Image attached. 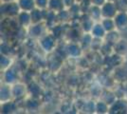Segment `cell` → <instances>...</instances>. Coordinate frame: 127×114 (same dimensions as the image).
I'll return each mask as SVG.
<instances>
[{
  "label": "cell",
  "mask_w": 127,
  "mask_h": 114,
  "mask_svg": "<svg viewBox=\"0 0 127 114\" xmlns=\"http://www.w3.org/2000/svg\"><path fill=\"white\" fill-rule=\"evenodd\" d=\"M90 33L92 34L93 37L104 39L107 32L105 31V29L103 28V26L101 25V22H96L95 24H94V26H93V28H92Z\"/></svg>",
  "instance_id": "obj_9"
},
{
  "label": "cell",
  "mask_w": 127,
  "mask_h": 114,
  "mask_svg": "<svg viewBox=\"0 0 127 114\" xmlns=\"http://www.w3.org/2000/svg\"><path fill=\"white\" fill-rule=\"evenodd\" d=\"M17 21L21 27H31L32 25L31 11H21L19 12V14L17 15Z\"/></svg>",
  "instance_id": "obj_7"
},
{
  "label": "cell",
  "mask_w": 127,
  "mask_h": 114,
  "mask_svg": "<svg viewBox=\"0 0 127 114\" xmlns=\"http://www.w3.org/2000/svg\"><path fill=\"white\" fill-rule=\"evenodd\" d=\"M12 1H17V0H2V2H12Z\"/></svg>",
  "instance_id": "obj_26"
},
{
  "label": "cell",
  "mask_w": 127,
  "mask_h": 114,
  "mask_svg": "<svg viewBox=\"0 0 127 114\" xmlns=\"http://www.w3.org/2000/svg\"><path fill=\"white\" fill-rule=\"evenodd\" d=\"M116 30L119 32L127 31V11H119L114 17Z\"/></svg>",
  "instance_id": "obj_4"
},
{
  "label": "cell",
  "mask_w": 127,
  "mask_h": 114,
  "mask_svg": "<svg viewBox=\"0 0 127 114\" xmlns=\"http://www.w3.org/2000/svg\"><path fill=\"white\" fill-rule=\"evenodd\" d=\"M96 112L98 113H106L109 112V105L103 100H100L96 103Z\"/></svg>",
  "instance_id": "obj_20"
},
{
  "label": "cell",
  "mask_w": 127,
  "mask_h": 114,
  "mask_svg": "<svg viewBox=\"0 0 127 114\" xmlns=\"http://www.w3.org/2000/svg\"><path fill=\"white\" fill-rule=\"evenodd\" d=\"M20 11H21V9L18 5L17 1L3 2V4L1 6V13L7 16H17Z\"/></svg>",
  "instance_id": "obj_2"
},
{
  "label": "cell",
  "mask_w": 127,
  "mask_h": 114,
  "mask_svg": "<svg viewBox=\"0 0 127 114\" xmlns=\"http://www.w3.org/2000/svg\"><path fill=\"white\" fill-rule=\"evenodd\" d=\"M113 50L115 53L120 56H126L127 55V40L124 38H121L119 41L113 45Z\"/></svg>",
  "instance_id": "obj_6"
},
{
  "label": "cell",
  "mask_w": 127,
  "mask_h": 114,
  "mask_svg": "<svg viewBox=\"0 0 127 114\" xmlns=\"http://www.w3.org/2000/svg\"><path fill=\"white\" fill-rule=\"evenodd\" d=\"M11 66V59L10 57L6 56V55H2L1 56V69L2 70H8Z\"/></svg>",
  "instance_id": "obj_22"
},
{
  "label": "cell",
  "mask_w": 127,
  "mask_h": 114,
  "mask_svg": "<svg viewBox=\"0 0 127 114\" xmlns=\"http://www.w3.org/2000/svg\"><path fill=\"white\" fill-rule=\"evenodd\" d=\"M30 34L34 38H40L45 34V25L42 23L32 24L30 27Z\"/></svg>",
  "instance_id": "obj_8"
},
{
  "label": "cell",
  "mask_w": 127,
  "mask_h": 114,
  "mask_svg": "<svg viewBox=\"0 0 127 114\" xmlns=\"http://www.w3.org/2000/svg\"><path fill=\"white\" fill-rule=\"evenodd\" d=\"M101 15L103 17L108 18H114L118 13V6L116 2L112 1H106L105 3L101 7Z\"/></svg>",
  "instance_id": "obj_3"
},
{
  "label": "cell",
  "mask_w": 127,
  "mask_h": 114,
  "mask_svg": "<svg viewBox=\"0 0 127 114\" xmlns=\"http://www.w3.org/2000/svg\"><path fill=\"white\" fill-rule=\"evenodd\" d=\"M11 91H12V97L19 98L24 96V94L26 92V87L25 85L20 84V83H16L11 87Z\"/></svg>",
  "instance_id": "obj_15"
},
{
  "label": "cell",
  "mask_w": 127,
  "mask_h": 114,
  "mask_svg": "<svg viewBox=\"0 0 127 114\" xmlns=\"http://www.w3.org/2000/svg\"><path fill=\"white\" fill-rule=\"evenodd\" d=\"M48 1L49 0H35L36 7L41 10H46L48 7Z\"/></svg>",
  "instance_id": "obj_23"
},
{
  "label": "cell",
  "mask_w": 127,
  "mask_h": 114,
  "mask_svg": "<svg viewBox=\"0 0 127 114\" xmlns=\"http://www.w3.org/2000/svg\"><path fill=\"white\" fill-rule=\"evenodd\" d=\"M109 113H127V102L122 99L116 100L109 106Z\"/></svg>",
  "instance_id": "obj_5"
},
{
  "label": "cell",
  "mask_w": 127,
  "mask_h": 114,
  "mask_svg": "<svg viewBox=\"0 0 127 114\" xmlns=\"http://www.w3.org/2000/svg\"><path fill=\"white\" fill-rule=\"evenodd\" d=\"M121 39V36H120V33L119 31L117 30H114V31H111V32H108L106 33L105 37H104V40L107 43L111 44V45H114L117 41H119Z\"/></svg>",
  "instance_id": "obj_17"
},
{
  "label": "cell",
  "mask_w": 127,
  "mask_h": 114,
  "mask_svg": "<svg viewBox=\"0 0 127 114\" xmlns=\"http://www.w3.org/2000/svg\"><path fill=\"white\" fill-rule=\"evenodd\" d=\"M64 8H65V6H64V0H49L48 1V10L49 11L58 12V11L64 10Z\"/></svg>",
  "instance_id": "obj_13"
},
{
  "label": "cell",
  "mask_w": 127,
  "mask_h": 114,
  "mask_svg": "<svg viewBox=\"0 0 127 114\" xmlns=\"http://www.w3.org/2000/svg\"><path fill=\"white\" fill-rule=\"evenodd\" d=\"M101 25L103 26V28L105 29V31L108 32H111L116 30V24H115V20L114 18H108V17H103L101 18Z\"/></svg>",
  "instance_id": "obj_18"
},
{
  "label": "cell",
  "mask_w": 127,
  "mask_h": 114,
  "mask_svg": "<svg viewBox=\"0 0 127 114\" xmlns=\"http://www.w3.org/2000/svg\"><path fill=\"white\" fill-rule=\"evenodd\" d=\"M94 22L95 21L90 17V15L86 16V18L82 20V23H81L82 29L85 31V33H90L91 30H92V28H93V26H94V24H95Z\"/></svg>",
  "instance_id": "obj_19"
},
{
  "label": "cell",
  "mask_w": 127,
  "mask_h": 114,
  "mask_svg": "<svg viewBox=\"0 0 127 114\" xmlns=\"http://www.w3.org/2000/svg\"><path fill=\"white\" fill-rule=\"evenodd\" d=\"M107 1H112V2H117V0H107Z\"/></svg>",
  "instance_id": "obj_27"
},
{
  "label": "cell",
  "mask_w": 127,
  "mask_h": 114,
  "mask_svg": "<svg viewBox=\"0 0 127 114\" xmlns=\"http://www.w3.org/2000/svg\"><path fill=\"white\" fill-rule=\"evenodd\" d=\"M106 1H107V0H90L91 4L96 5V6H100V7H101V6L103 5Z\"/></svg>",
  "instance_id": "obj_25"
},
{
  "label": "cell",
  "mask_w": 127,
  "mask_h": 114,
  "mask_svg": "<svg viewBox=\"0 0 127 114\" xmlns=\"http://www.w3.org/2000/svg\"><path fill=\"white\" fill-rule=\"evenodd\" d=\"M89 15L90 17L94 20V21H100L102 18L101 15V8L100 6H96L91 4V6L89 7Z\"/></svg>",
  "instance_id": "obj_12"
},
{
  "label": "cell",
  "mask_w": 127,
  "mask_h": 114,
  "mask_svg": "<svg viewBox=\"0 0 127 114\" xmlns=\"http://www.w3.org/2000/svg\"><path fill=\"white\" fill-rule=\"evenodd\" d=\"M39 44L45 51L51 52L56 48V37L53 35V33L44 34L42 37H40Z\"/></svg>",
  "instance_id": "obj_1"
},
{
  "label": "cell",
  "mask_w": 127,
  "mask_h": 114,
  "mask_svg": "<svg viewBox=\"0 0 127 114\" xmlns=\"http://www.w3.org/2000/svg\"><path fill=\"white\" fill-rule=\"evenodd\" d=\"M15 78L16 75L14 73V71H12L11 70H7V71L5 72V76H4V79H5L6 84H9V85H11L13 83H15Z\"/></svg>",
  "instance_id": "obj_21"
},
{
  "label": "cell",
  "mask_w": 127,
  "mask_h": 114,
  "mask_svg": "<svg viewBox=\"0 0 127 114\" xmlns=\"http://www.w3.org/2000/svg\"><path fill=\"white\" fill-rule=\"evenodd\" d=\"M17 3L21 11H32L33 9L36 8L35 0H17Z\"/></svg>",
  "instance_id": "obj_14"
},
{
  "label": "cell",
  "mask_w": 127,
  "mask_h": 114,
  "mask_svg": "<svg viewBox=\"0 0 127 114\" xmlns=\"http://www.w3.org/2000/svg\"><path fill=\"white\" fill-rule=\"evenodd\" d=\"M65 51L71 57H79L82 53V48L80 47L79 44L72 42V43L68 44V46L65 49Z\"/></svg>",
  "instance_id": "obj_11"
},
{
  "label": "cell",
  "mask_w": 127,
  "mask_h": 114,
  "mask_svg": "<svg viewBox=\"0 0 127 114\" xmlns=\"http://www.w3.org/2000/svg\"><path fill=\"white\" fill-rule=\"evenodd\" d=\"M12 97V91H11V87L7 84L4 85L1 87V102L5 103L11 100V98Z\"/></svg>",
  "instance_id": "obj_16"
},
{
  "label": "cell",
  "mask_w": 127,
  "mask_h": 114,
  "mask_svg": "<svg viewBox=\"0 0 127 114\" xmlns=\"http://www.w3.org/2000/svg\"><path fill=\"white\" fill-rule=\"evenodd\" d=\"M64 6H65V8H70V7H72V6L76 4L77 3V0H64Z\"/></svg>",
  "instance_id": "obj_24"
},
{
  "label": "cell",
  "mask_w": 127,
  "mask_h": 114,
  "mask_svg": "<svg viewBox=\"0 0 127 114\" xmlns=\"http://www.w3.org/2000/svg\"><path fill=\"white\" fill-rule=\"evenodd\" d=\"M46 11L41 10L39 8H35L31 11V16H32V24H36V23H41L43 20H45V14Z\"/></svg>",
  "instance_id": "obj_10"
}]
</instances>
